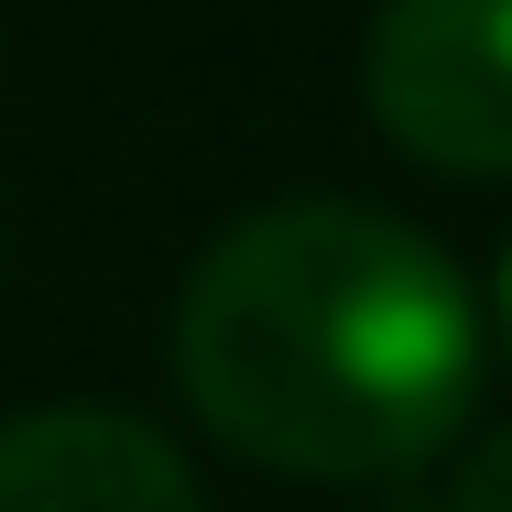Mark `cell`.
<instances>
[{
	"mask_svg": "<svg viewBox=\"0 0 512 512\" xmlns=\"http://www.w3.org/2000/svg\"><path fill=\"white\" fill-rule=\"evenodd\" d=\"M0 512H207L197 469L120 404H44L0 425Z\"/></svg>",
	"mask_w": 512,
	"mask_h": 512,
	"instance_id": "3957f363",
	"label": "cell"
},
{
	"mask_svg": "<svg viewBox=\"0 0 512 512\" xmlns=\"http://www.w3.org/2000/svg\"><path fill=\"white\" fill-rule=\"evenodd\" d=\"M458 512H512V425H491L458 458Z\"/></svg>",
	"mask_w": 512,
	"mask_h": 512,
	"instance_id": "277c9868",
	"label": "cell"
},
{
	"mask_svg": "<svg viewBox=\"0 0 512 512\" xmlns=\"http://www.w3.org/2000/svg\"><path fill=\"white\" fill-rule=\"evenodd\" d=\"M371 120L436 175H512V0H382L360 33Z\"/></svg>",
	"mask_w": 512,
	"mask_h": 512,
	"instance_id": "7a4b0ae2",
	"label": "cell"
},
{
	"mask_svg": "<svg viewBox=\"0 0 512 512\" xmlns=\"http://www.w3.org/2000/svg\"><path fill=\"white\" fill-rule=\"evenodd\" d=\"M502 338H512V262H502Z\"/></svg>",
	"mask_w": 512,
	"mask_h": 512,
	"instance_id": "5b68a950",
	"label": "cell"
},
{
	"mask_svg": "<svg viewBox=\"0 0 512 512\" xmlns=\"http://www.w3.org/2000/svg\"><path fill=\"white\" fill-rule=\"evenodd\" d=\"M175 382L218 447L295 480H404L480 404V306L382 207H262L207 240L175 306Z\"/></svg>",
	"mask_w": 512,
	"mask_h": 512,
	"instance_id": "6da1fadb",
	"label": "cell"
}]
</instances>
